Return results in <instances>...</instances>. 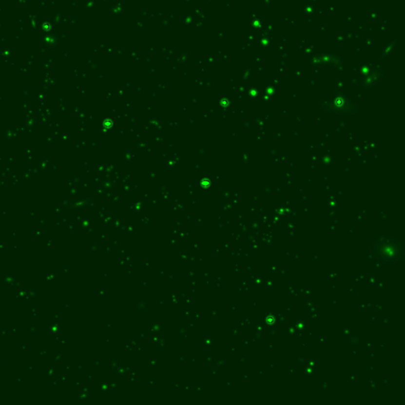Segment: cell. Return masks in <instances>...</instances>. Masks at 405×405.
<instances>
[{
	"label": "cell",
	"mask_w": 405,
	"mask_h": 405,
	"mask_svg": "<svg viewBox=\"0 0 405 405\" xmlns=\"http://www.w3.org/2000/svg\"><path fill=\"white\" fill-rule=\"evenodd\" d=\"M378 247L381 248V255L388 257H395L398 256L400 253V246L398 242H395L394 241H382L378 244Z\"/></svg>",
	"instance_id": "1"
}]
</instances>
